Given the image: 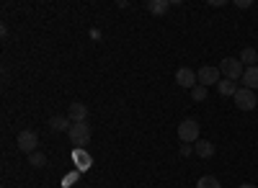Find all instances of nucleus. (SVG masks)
<instances>
[{
	"label": "nucleus",
	"mask_w": 258,
	"mask_h": 188,
	"mask_svg": "<svg viewBox=\"0 0 258 188\" xmlns=\"http://www.w3.org/2000/svg\"><path fill=\"white\" fill-rule=\"evenodd\" d=\"M243 88H248V90H255V88H258V65H255V67H245Z\"/></svg>",
	"instance_id": "nucleus-9"
},
{
	"label": "nucleus",
	"mask_w": 258,
	"mask_h": 188,
	"mask_svg": "<svg viewBox=\"0 0 258 188\" xmlns=\"http://www.w3.org/2000/svg\"><path fill=\"white\" fill-rule=\"evenodd\" d=\"M232 101H235V106H238L240 111H253V109L258 106L255 93H253V90H248V88H238V93L232 96Z\"/></svg>",
	"instance_id": "nucleus-5"
},
{
	"label": "nucleus",
	"mask_w": 258,
	"mask_h": 188,
	"mask_svg": "<svg viewBox=\"0 0 258 188\" xmlns=\"http://www.w3.org/2000/svg\"><path fill=\"white\" fill-rule=\"evenodd\" d=\"M176 82H178V85L181 88H188V90H194V88H197V72H194V70H188V67H181L178 72H176Z\"/></svg>",
	"instance_id": "nucleus-7"
},
{
	"label": "nucleus",
	"mask_w": 258,
	"mask_h": 188,
	"mask_svg": "<svg viewBox=\"0 0 258 188\" xmlns=\"http://www.w3.org/2000/svg\"><path fill=\"white\" fill-rule=\"evenodd\" d=\"M240 188H255V185H250V183H243V185H240Z\"/></svg>",
	"instance_id": "nucleus-20"
},
{
	"label": "nucleus",
	"mask_w": 258,
	"mask_h": 188,
	"mask_svg": "<svg viewBox=\"0 0 258 188\" xmlns=\"http://www.w3.org/2000/svg\"><path fill=\"white\" fill-rule=\"evenodd\" d=\"M194 152V144H183V147H181V157H188Z\"/></svg>",
	"instance_id": "nucleus-18"
},
{
	"label": "nucleus",
	"mask_w": 258,
	"mask_h": 188,
	"mask_svg": "<svg viewBox=\"0 0 258 188\" xmlns=\"http://www.w3.org/2000/svg\"><path fill=\"white\" fill-rule=\"evenodd\" d=\"M194 152H197L199 157H204V160H209V157L214 155V144L207 142V139H199L197 144H194Z\"/></svg>",
	"instance_id": "nucleus-11"
},
{
	"label": "nucleus",
	"mask_w": 258,
	"mask_h": 188,
	"mask_svg": "<svg viewBox=\"0 0 258 188\" xmlns=\"http://www.w3.org/2000/svg\"><path fill=\"white\" fill-rule=\"evenodd\" d=\"M16 144H18V150H21V152L31 155V152H36V147H39V137H36V132H31V129H24V132H18V137H16Z\"/></svg>",
	"instance_id": "nucleus-4"
},
{
	"label": "nucleus",
	"mask_w": 258,
	"mask_h": 188,
	"mask_svg": "<svg viewBox=\"0 0 258 188\" xmlns=\"http://www.w3.org/2000/svg\"><path fill=\"white\" fill-rule=\"evenodd\" d=\"M168 0H150V3H147V8L150 11H153L155 16H165V11H168Z\"/></svg>",
	"instance_id": "nucleus-14"
},
{
	"label": "nucleus",
	"mask_w": 258,
	"mask_h": 188,
	"mask_svg": "<svg viewBox=\"0 0 258 188\" xmlns=\"http://www.w3.org/2000/svg\"><path fill=\"white\" fill-rule=\"evenodd\" d=\"M29 162L34 165V168H44V165H47V157L36 150V152H31V155H29Z\"/></svg>",
	"instance_id": "nucleus-16"
},
{
	"label": "nucleus",
	"mask_w": 258,
	"mask_h": 188,
	"mask_svg": "<svg viewBox=\"0 0 258 188\" xmlns=\"http://www.w3.org/2000/svg\"><path fill=\"white\" fill-rule=\"evenodd\" d=\"M68 137H70L73 150H83V147H88V144H91L93 129L88 127V121H80V124H73V127H70Z\"/></svg>",
	"instance_id": "nucleus-1"
},
{
	"label": "nucleus",
	"mask_w": 258,
	"mask_h": 188,
	"mask_svg": "<svg viewBox=\"0 0 258 188\" xmlns=\"http://www.w3.org/2000/svg\"><path fill=\"white\" fill-rule=\"evenodd\" d=\"M235 6H238V8H250V0H238Z\"/></svg>",
	"instance_id": "nucleus-19"
},
{
	"label": "nucleus",
	"mask_w": 258,
	"mask_h": 188,
	"mask_svg": "<svg viewBox=\"0 0 258 188\" xmlns=\"http://www.w3.org/2000/svg\"><path fill=\"white\" fill-rule=\"evenodd\" d=\"M217 90H220V96H235V93H238V82L220 80V82H217Z\"/></svg>",
	"instance_id": "nucleus-13"
},
{
	"label": "nucleus",
	"mask_w": 258,
	"mask_h": 188,
	"mask_svg": "<svg viewBox=\"0 0 258 188\" xmlns=\"http://www.w3.org/2000/svg\"><path fill=\"white\" fill-rule=\"evenodd\" d=\"M197 188H222V183L217 178H212V175H204V178H199Z\"/></svg>",
	"instance_id": "nucleus-15"
},
{
	"label": "nucleus",
	"mask_w": 258,
	"mask_h": 188,
	"mask_svg": "<svg viewBox=\"0 0 258 188\" xmlns=\"http://www.w3.org/2000/svg\"><path fill=\"white\" fill-rule=\"evenodd\" d=\"M68 119H70L73 124L85 121V119H88V106H85V103H80V101H73L70 109H68Z\"/></svg>",
	"instance_id": "nucleus-8"
},
{
	"label": "nucleus",
	"mask_w": 258,
	"mask_h": 188,
	"mask_svg": "<svg viewBox=\"0 0 258 188\" xmlns=\"http://www.w3.org/2000/svg\"><path fill=\"white\" fill-rule=\"evenodd\" d=\"M191 98H194V101H204V98H207V88H204V85H197V88L191 90Z\"/></svg>",
	"instance_id": "nucleus-17"
},
{
	"label": "nucleus",
	"mask_w": 258,
	"mask_h": 188,
	"mask_svg": "<svg viewBox=\"0 0 258 188\" xmlns=\"http://www.w3.org/2000/svg\"><path fill=\"white\" fill-rule=\"evenodd\" d=\"M220 75H222V72H220V67H212V65H207V67H202V70L197 72V80H199L202 85L207 88V85H217V82L222 80Z\"/></svg>",
	"instance_id": "nucleus-6"
},
{
	"label": "nucleus",
	"mask_w": 258,
	"mask_h": 188,
	"mask_svg": "<svg viewBox=\"0 0 258 188\" xmlns=\"http://www.w3.org/2000/svg\"><path fill=\"white\" fill-rule=\"evenodd\" d=\"M199 134H202V129H199V121L197 119H183L178 124V139L183 144H197L202 139Z\"/></svg>",
	"instance_id": "nucleus-2"
},
{
	"label": "nucleus",
	"mask_w": 258,
	"mask_h": 188,
	"mask_svg": "<svg viewBox=\"0 0 258 188\" xmlns=\"http://www.w3.org/2000/svg\"><path fill=\"white\" fill-rule=\"evenodd\" d=\"M240 62H243V65H248V67H255L258 65V52L253 47H245L240 52Z\"/></svg>",
	"instance_id": "nucleus-12"
},
{
	"label": "nucleus",
	"mask_w": 258,
	"mask_h": 188,
	"mask_svg": "<svg viewBox=\"0 0 258 188\" xmlns=\"http://www.w3.org/2000/svg\"><path fill=\"white\" fill-rule=\"evenodd\" d=\"M220 72L225 75V80L238 82V80H243V75H245V65H243L240 59H235V57H227V59H222Z\"/></svg>",
	"instance_id": "nucleus-3"
},
{
	"label": "nucleus",
	"mask_w": 258,
	"mask_h": 188,
	"mask_svg": "<svg viewBox=\"0 0 258 188\" xmlns=\"http://www.w3.org/2000/svg\"><path fill=\"white\" fill-rule=\"evenodd\" d=\"M70 127H73V121L68 119V116H52L49 119V129H54V132H70Z\"/></svg>",
	"instance_id": "nucleus-10"
}]
</instances>
